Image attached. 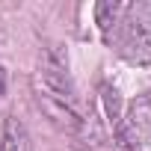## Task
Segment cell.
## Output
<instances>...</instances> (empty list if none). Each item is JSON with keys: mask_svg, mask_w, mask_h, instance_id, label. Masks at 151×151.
Listing matches in <instances>:
<instances>
[{"mask_svg": "<svg viewBox=\"0 0 151 151\" xmlns=\"http://www.w3.org/2000/svg\"><path fill=\"white\" fill-rule=\"evenodd\" d=\"M0 151H33V148H30V133H27V127H24L15 116H9V119L3 122Z\"/></svg>", "mask_w": 151, "mask_h": 151, "instance_id": "3", "label": "cell"}, {"mask_svg": "<svg viewBox=\"0 0 151 151\" xmlns=\"http://www.w3.org/2000/svg\"><path fill=\"white\" fill-rule=\"evenodd\" d=\"M33 95L36 104L42 107V113L65 133L80 136L86 133V127L92 124V116L86 113L77 89H74V80L65 68L62 59H53L50 53L42 59L36 77H33Z\"/></svg>", "mask_w": 151, "mask_h": 151, "instance_id": "1", "label": "cell"}, {"mask_svg": "<svg viewBox=\"0 0 151 151\" xmlns=\"http://www.w3.org/2000/svg\"><path fill=\"white\" fill-rule=\"evenodd\" d=\"M101 95H104V107H107V116L113 122V127H119L122 116H119V92L110 89V86H101Z\"/></svg>", "mask_w": 151, "mask_h": 151, "instance_id": "5", "label": "cell"}, {"mask_svg": "<svg viewBox=\"0 0 151 151\" xmlns=\"http://www.w3.org/2000/svg\"><path fill=\"white\" fill-rule=\"evenodd\" d=\"M122 12H124V6L110 3V0H101V3L95 6V21H98V27H101L104 39H110V36H113V30H116V24H119Z\"/></svg>", "mask_w": 151, "mask_h": 151, "instance_id": "4", "label": "cell"}, {"mask_svg": "<svg viewBox=\"0 0 151 151\" xmlns=\"http://www.w3.org/2000/svg\"><path fill=\"white\" fill-rule=\"evenodd\" d=\"M107 42H116L119 53L130 62H151V12L145 6H127Z\"/></svg>", "mask_w": 151, "mask_h": 151, "instance_id": "2", "label": "cell"}, {"mask_svg": "<svg viewBox=\"0 0 151 151\" xmlns=\"http://www.w3.org/2000/svg\"><path fill=\"white\" fill-rule=\"evenodd\" d=\"M3 92H6V74H3V68H0V98H3Z\"/></svg>", "mask_w": 151, "mask_h": 151, "instance_id": "6", "label": "cell"}]
</instances>
